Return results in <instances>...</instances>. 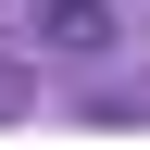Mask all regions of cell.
<instances>
[{
	"label": "cell",
	"instance_id": "obj_1",
	"mask_svg": "<svg viewBox=\"0 0 150 150\" xmlns=\"http://www.w3.org/2000/svg\"><path fill=\"white\" fill-rule=\"evenodd\" d=\"M38 38H63V50H112V0H38Z\"/></svg>",
	"mask_w": 150,
	"mask_h": 150
}]
</instances>
